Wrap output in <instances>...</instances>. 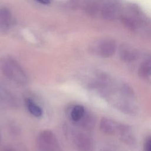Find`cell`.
Listing matches in <instances>:
<instances>
[{
    "instance_id": "7c38bea8",
    "label": "cell",
    "mask_w": 151,
    "mask_h": 151,
    "mask_svg": "<svg viewBox=\"0 0 151 151\" xmlns=\"http://www.w3.org/2000/svg\"><path fill=\"white\" fill-rule=\"evenodd\" d=\"M11 19V15L6 8H0V27L5 28L8 27Z\"/></svg>"
},
{
    "instance_id": "52a82bcc",
    "label": "cell",
    "mask_w": 151,
    "mask_h": 151,
    "mask_svg": "<svg viewBox=\"0 0 151 151\" xmlns=\"http://www.w3.org/2000/svg\"><path fill=\"white\" fill-rule=\"evenodd\" d=\"M100 129L103 133L107 134H114L117 133L123 134L128 130L124 125L119 124L107 118H103L101 120Z\"/></svg>"
},
{
    "instance_id": "30bf717a",
    "label": "cell",
    "mask_w": 151,
    "mask_h": 151,
    "mask_svg": "<svg viewBox=\"0 0 151 151\" xmlns=\"http://www.w3.org/2000/svg\"><path fill=\"white\" fill-rule=\"evenodd\" d=\"M25 103L28 111L32 116L36 117H40L42 116V110L32 100H31V99L27 98L25 100Z\"/></svg>"
},
{
    "instance_id": "7a4b0ae2",
    "label": "cell",
    "mask_w": 151,
    "mask_h": 151,
    "mask_svg": "<svg viewBox=\"0 0 151 151\" xmlns=\"http://www.w3.org/2000/svg\"><path fill=\"white\" fill-rule=\"evenodd\" d=\"M0 70L5 76L15 83L25 85L28 82V77L25 71L12 58H6L0 60Z\"/></svg>"
},
{
    "instance_id": "5b68a950",
    "label": "cell",
    "mask_w": 151,
    "mask_h": 151,
    "mask_svg": "<svg viewBox=\"0 0 151 151\" xmlns=\"http://www.w3.org/2000/svg\"><path fill=\"white\" fill-rule=\"evenodd\" d=\"M123 8L121 0H103L100 7V15L107 21H115L120 18Z\"/></svg>"
},
{
    "instance_id": "ba28073f",
    "label": "cell",
    "mask_w": 151,
    "mask_h": 151,
    "mask_svg": "<svg viewBox=\"0 0 151 151\" xmlns=\"http://www.w3.org/2000/svg\"><path fill=\"white\" fill-rule=\"evenodd\" d=\"M119 58L124 62H133L137 59L139 52L137 50L129 44L123 43L118 47Z\"/></svg>"
},
{
    "instance_id": "4fadbf2b",
    "label": "cell",
    "mask_w": 151,
    "mask_h": 151,
    "mask_svg": "<svg viewBox=\"0 0 151 151\" xmlns=\"http://www.w3.org/2000/svg\"><path fill=\"white\" fill-rule=\"evenodd\" d=\"M139 73L141 77L147 78L151 76V58L143 62L139 68Z\"/></svg>"
},
{
    "instance_id": "3957f363",
    "label": "cell",
    "mask_w": 151,
    "mask_h": 151,
    "mask_svg": "<svg viewBox=\"0 0 151 151\" xmlns=\"http://www.w3.org/2000/svg\"><path fill=\"white\" fill-rule=\"evenodd\" d=\"M90 49L94 55L103 58H109L115 54L117 45L114 39L103 38L95 41L91 45Z\"/></svg>"
},
{
    "instance_id": "6da1fadb",
    "label": "cell",
    "mask_w": 151,
    "mask_h": 151,
    "mask_svg": "<svg viewBox=\"0 0 151 151\" xmlns=\"http://www.w3.org/2000/svg\"><path fill=\"white\" fill-rule=\"evenodd\" d=\"M119 19L122 24L132 31H137L149 24V19L141 8L133 2L123 6Z\"/></svg>"
},
{
    "instance_id": "8fae6325",
    "label": "cell",
    "mask_w": 151,
    "mask_h": 151,
    "mask_svg": "<svg viewBox=\"0 0 151 151\" xmlns=\"http://www.w3.org/2000/svg\"><path fill=\"white\" fill-rule=\"evenodd\" d=\"M85 109L81 105H76L70 112V117L74 123H78L85 116Z\"/></svg>"
},
{
    "instance_id": "5bb4252c",
    "label": "cell",
    "mask_w": 151,
    "mask_h": 151,
    "mask_svg": "<svg viewBox=\"0 0 151 151\" xmlns=\"http://www.w3.org/2000/svg\"><path fill=\"white\" fill-rule=\"evenodd\" d=\"M145 151H151V138L149 139L146 143Z\"/></svg>"
},
{
    "instance_id": "8992f818",
    "label": "cell",
    "mask_w": 151,
    "mask_h": 151,
    "mask_svg": "<svg viewBox=\"0 0 151 151\" xmlns=\"http://www.w3.org/2000/svg\"><path fill=\"white\" fill-rule=\"evenodd\" d=\"M71 138L78 151H93L94 143L91 138L84 132L72 130Z\"/></svg>"
},
{
    "instance_id": "277c9868",
    "label": "cell",
    "mask_w": 151,
    "mask_h": 151,
    "mask_svg": "<svg viewBox=\"0 0 151 151\" xmlns=\"http://www.w3.org/2000/svg\"><path fill=\"white\" fill-rule=\"evenodd\" d=\"M37 145L40 151H62L57 137L50 130H44L39 133Z\"/></svg>"
},
{
    "instance_id": "9c48e42d",
    "label": "cell",
    "mask_w": 151,
    "mask_h": 151,
    "mask_svg": "<svg viewBox=\"0 0 151 151\" xmlns=\"http://www.w3.org/2000/svg\"><path fill=\"white\" fill-rule=\"evenodd\" d=\"M0 101L6 104L13 106L15 104V99L12 94L5 87L0 84Z\"/></svg>"
},
{
    "instance_id": "9a60e30c",
    "label": "cell",
    "mask_w": 151,
    "mask_h": 151,
    "mask_svg": "<svg viewBox=\"0 0 151 151\" xmlns=\"http://www.w3.org/2000/svg\"><path fill=\"white\" fill-rule=\"evenodd\" d=\"M38 2L42 4H48L50 2V0H36Z\"/></svg>"
},
{
    "instance_id": "2e32d148",
    "label": "cell",
    "mask_w": 151,
    "mask_h": 151,
    "mask_svg": "<svg viewBox=\"0 0 151 151\" xmlns=\"http://www.w3.org/2000/svg\"><path fill=\"white\" fill-rule=\"evenodd\" d=\"M3 151H16V150L12 148H8V149H6L4 150Z\"/></svg>"
}]
</instances>
